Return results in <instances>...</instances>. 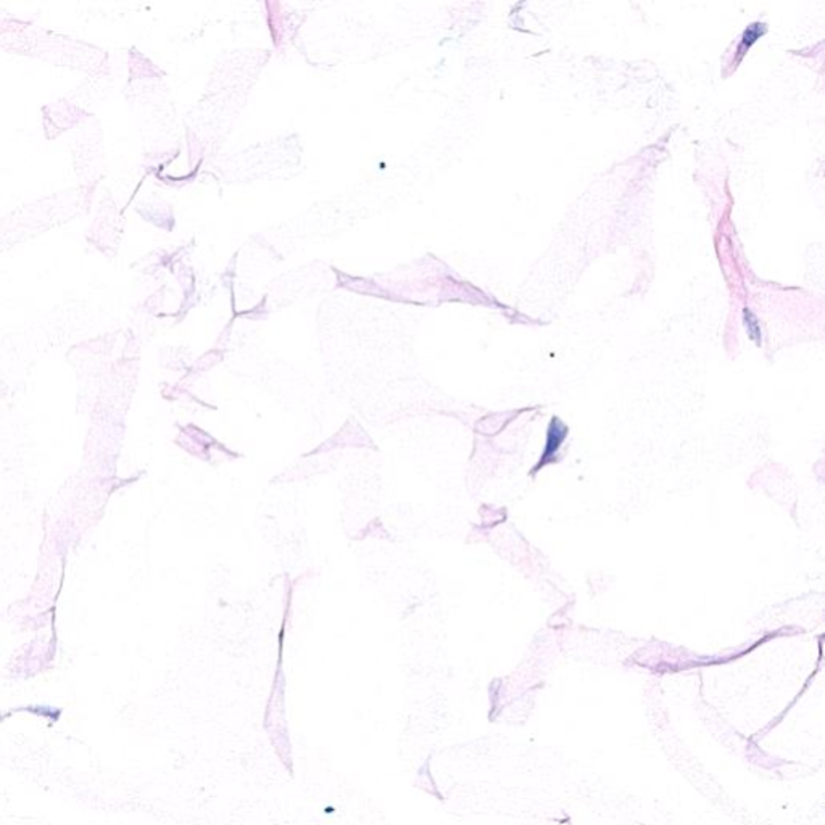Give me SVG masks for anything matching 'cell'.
Returning <instances> with one entry per match:
<instances>
[{
    "label": "cell",
    "mask_w": 825,
    "mask_h": 825,
    "mask_svg": "<svg viewBox=\"0 0 825 825\" xmlns=\"http://www.w3.org/2000/svg\"><path fill=\"white\" fill-rule=\"evenodd\" d=\"M566 437H568V428L558 418H553L550 422V428H548L547 448H545L535 471H539L540 466H545V464L551 463L555 460L556 453H558L561 444L565 442Z\"/></svg>",
    "instance_id": "obj_1"
},
{
    "label": "cell",
    "mask_w": 825,
    "mask_h": 825,
    "mask_svg": "<svg viewBox=\"0 0 825 825\" xmlns=\"http://www.w3.org/2000/svg\"><path fill=\"white\" fill-rule=\"evenodd\" d=\"M745 318H747V328L749 329L751 337H753V339H756V337L759 336L758 324H756V320L753 318V314H751L748 310H745Z\"/></svg>",
    "instance_id": "obj_2"
}]
</instances>
